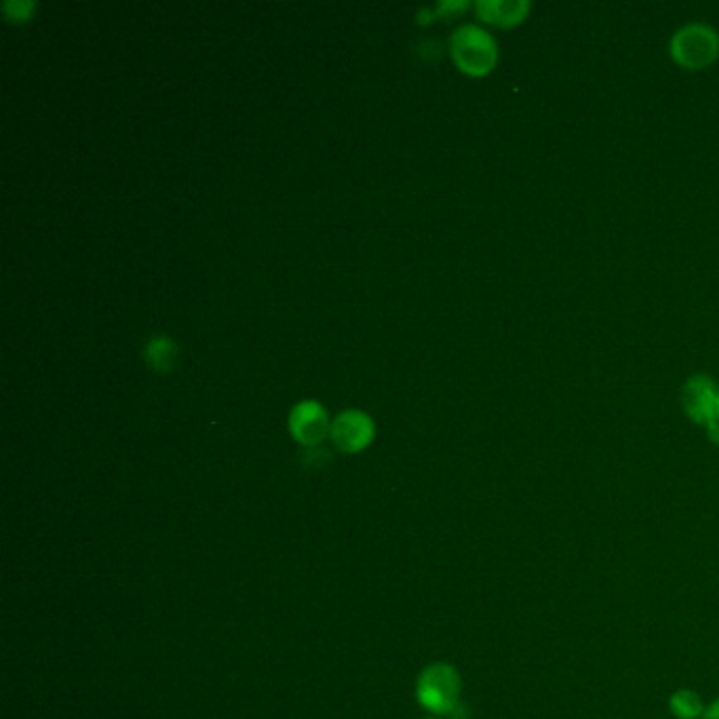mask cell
<instances>
[{
    "instance_id": "cell-6",
    "label": "cell",
    "mask_w": 719,
    "mask_h": 719,
    "mask_svg": "<svg viewBox=\"0 0 719 719\" xmlns=\"http://www.w3.org/2000/svg\"><path fill=\"white\" fill-rule=\"evenodd\" d=\"M684 407L694 422H719V386L705 376L692 378L684 388Z\"/></svg>"
},
{
    "instance_id": "cell-5",
    "label": "cell",
    "mask_w": 719,
    "mask_h": 719,
    "mask_svg": "<svg viewBox=\"0 0 719 719\" xmlns=\"http://www.w3.org/2000/svg\"><path fill=\"white\" fill-rule=\"evenodd\" d=\"M376 435V424L372 416L361 410H344L332 420L329 437L338 445V450L346 454H355L365 450Z\"/></svg>"
},
{
    "instance_id": "cell-10",
    "label": "cell",
    "mask_w": 719,
    "mask_h": 719,
    "mask_svg": "<svg viewBox=\"0 0 719 719\" xmlns=\"http://www.w3.org/2000/svg\"><path fill=\"white\" fill-rule=\"evenodd\" d=\"M34 3H28V0H9V3L3 5L5 15L11 19V22H24V19L30 17V13L34 11Z\"/></svg>"
},
{
    "instance_id": "cell-8",
    "label": "cell",
    "mask_w": 719,
    "mask_h": 719,
    "mask_svg": "<svg viewBox=\"0 0 719 719\" xmlns=\"http://www.w3.org/2000/svg\"><path fill=\"white\" fill-rule=\"evenodd\" d=\"M477 11L483 22H492L498 26H511L526 15L528 5L526 3H498V0H481L477 5Z\"/></svg>"
},
{
    "instance_id": "cell-9",
    "label": "cell",
    "mask_w": 719,
    "mask_h": 719,
    "mask_svg": "<svg viewBox=\"0 0 719 719\" xmlns=\"http://www.w3.org/2000/svg\"><path fill=\"white\" fill-rule=\"evenodd\" d=\"M669 709L677 719H703L707 707L703 705V698L694 690L682 688L671 694Z\"/></svg>"
},
{
    "instance_id": "cell-11",
    "label": "cell",
    "mask_w": 719,
    "mask_h": 719,
    "mask_svg": "<svg viewBox=\"0 0 719 719\" xmlns=\"http://www.w3.org/2000/svg\"><path fill=\"white\" fill-rule=\"evenodd\" d=\"M703 719H719V698H717V701H713V703L705 709Z\"/></svg>"
},
{
    "instance_id": "cell-2",
    "label": "cell",
    "mask_w": 719,
    "mask_h": 719,
    "mask_svg": "<svg viewBox=\"0 0 719 719\" xmlns=\"http://www.w3.org/2000/svg\"><path fill=\"white\" fill-rule=\"evenodd\" d=\"M450 51L456 66L473 76L490 72L498 60L496 41L475 24H464L452 34Z\"/></svg>"
},
{
    "instance_id": "cell-1",
    "label": "cell",
    "mask_w": 719,
    "mask_h": 719,
    "mask_svg": "<svg viewBox=\"0 0 719 719\" xmlns=\"http://www.w3.org/2000/svg\"><path fill=\"white\" fill-rule=\"evenodd\" d=\"M462 679L460 673L448 663H433L426 667L416 686L418 703L435 717L466 719L469 709L460 701Z\"/></svg>"
},
{
    "instance_id": "cell-13",
    "label": "cell",
    "mask_w": 719,
    "mask_h": 719,
    "mask_svg": "<svg viewBox=\"0 0 719 719\" xmlns=\"http://www.w3.org/2000/svg\"><path fill=\"white\" fill-rule=\"evenodd\" d=\"M426 719H439V717H426Z\"/></svg>"
},
{
    "instance_id": "cell-12",
    "label": "cell",
    "mask_w": 719,
    "mask_h": 719,
    "mask_svg": "<svg viewBox=\"0 0 719 719\" xmlns=\"http://www.w3.org/2000/svg\"><path fill=\"white\" fill-rule=\"evenodd\" d=\"M707 429H709V437H711V441L719 443V422H715V424L707 426Z\"/></svg>"
},
{
    "instance_id": "cell-3",
    "label": "cell",
    "mask_w": 719,
    "mask_h": 719,
    "mask_svg": "<svg viewBox=\"0 0 719 719\" xmlns=\"http://www.w3.org/2000/svg\"><path fill=\"white\" fill-rule=\"evenodd\" d=\"M289 433L304 448H317L321 441L332 431V420H329L325 407L315 399H304L291 407L289 412Z\"/></svg>"
},
{
    "instance_id": "cell-7",
    "label": "cell",
    "mask_w": 719,
    "mask_h": 719,
    "mask_svg": "<svg viewBox=\"0 0 719 719\" xmlns=\"http://www.w3.org/2000/svg\"><path fill=\"white\" fill-rule=\"evenodd\" d=\"M178 344L173 342L169 336H154L146 342L144 348V357L146 363L154 369V372H171L173 365L178 361Z\"/></svg>"
},
{
    "instance_id": "cell-4",
    "label": "cell",
    "mask_w": 719,
    "mask_h": 719,
    "mask_svg": "<svg viewBox=\"0 0 719 719\" xmlns=\"http://www.w3.org/2000/svg\"><path fill=\"white\" fill-rule=\"evenodd\" d=\"M717 34L701 24L686 26L673 38V55L688 68H703L717 55Z\"/></svg>"
}]
</instances>
